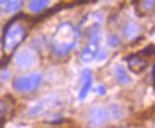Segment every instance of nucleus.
Masks as SVG:
<instances>
[{"label": "nucleus", "instance_id": "f257e3e1", "mask_svg": "<svg viewBox=\"0 0 155 128\" xmlns=\"http://www.w3.org/2000/svg\"><path fill=\"white\" fill-rule=\"evenodd\" d=\"M77 43H78V30L71 23L64 21L57 27V30L54 34L52 41H50V48H52V53L55 57H66L77 46Z\"/></svg>", "mask_w": 155, "mask_h": 128}, {"label": "nucleus", "instance_id": "f03ea898", "mask_svg": "<svg viewBox=\"0 0 155 128\" xmlns=\"http://www.w3.org/2000/svg\"><path fill=\"white\" fill-rule=\"evenodd\" d=\"M27 32H29V18L27 16L20 14V16H16L13 21H9L5 30H4V39H2L4 52L5 53L15 52V48H18L20 43L25 39Z\"/></svg>", "mask_w": 155, "mask_h": 128}, {"label": "nucleus", "instance_id": "7ed1b4c3", "mask_svg": "<svg viewBox=\"0 0 155 128\" xmlns=\"http://www.w3.org/2000/svg\"><path fill=\"white\" fill-rule=\"evenodd\" d=\"M41 82H43V75L41 73H29V75L16 77L13 85L20 93H34L36 89H39Z\"/></svg>", "mask_w": 155, "mask_h": 128}, {"label": "nucleus", "instance_id": "20e7f679", "mask_svg": "<svg viewBox=\"0 0 155 128\" xmlns=\"http://www.w3.org/2000/svg\"><path fill=\"white\" fill-rule=\"evenodd\" d=\"M107 121H109V110L105 107L93 105L89 109V112H87V123H89V126L100 128V126H104Z\"/></svg>", "mask_w": 155, "mask_h": 128}, {"label": "nucleus", "instance_id": "39448f33", "mask_svg": "<svg viewBox=\"0 0 155 128\" xmlns=\"http://www.w3.org/2000/svg\"><path fill=\"white\" fill-rule=\"evenodd\" d=\"M34 57H36L34 52L29 50V48H25V50H20L15 55V62H16V66H20V68H29V66H32V64L36 62Z\"/></svg>", "mask_w": 155, "mask_h": 128}, {"label": "nucleus", "instance_id": "423d86ee", "mask_svg": "<svg viewBox=\"0 0 155 128\" xmlns=\"http://www.w3.org/2000/svg\"><path fill=\"white\" fill-rule=\"evenodd\" d=\"M13 110H15V100L11 96H5L4 100H0V128L5 123V119L11 116Z\"/></svg>", "mask_w": 155, "mask_h": 128}, {"label": "nucleus", "instance_id": "0eeeda50", "mask_svg": "<svg viewBox=\"0 0 155 128\" xmlns=\"http://www.w3.org/2000/svg\"><path fill=\"white\" fill-rule=\"evenodd\" d=\"M98 52H100V43H98V36H96L87 43V46L82 50L80 57H82V61H91V59H94L98 55Z\"/></svg>", "mask_w": 155, "mask_h": 128}, {"label": "nucleus", "instance_id": "6e6552de", "mask_svg": "<svg viewBox=\"0 0 155 128\" xmlns=\"http://www.w3.org/2000/svg\"><path fill=\"white\" fill-rule=\"evenodd\" d=\"M54 105H55V100H41V101H38L36 105H32L31 109L27 110V114H29V117H36L38 114H43L45 110L52 109Z\"/></svg>", "mask_w": 155, "mask_h": 128}, {"label": "nucleus", "instance_id": "1a4fd4ad", "mask_svg": "<svg viewBox=\"0 0 155 128\" xmlns=\"http://www.w3.org/2000/svg\"><path fill=\"white\" fill-rule=\"evenodd\" d=\"M127 62H128V68L132 69V71H136V73H141L143 69H144V66H146V61L139 57V55H130V57H127Z\"/></svg>", "mask_w": 155, "mask_h": 128}, {"label": "nucleus", "instance_id": "9d476101", "mask_svg": "<svg viewBox=\"0 0 155 128\" xmlns=\"http://www.w3.org/2000/svg\"><path fill=\"white\" fill-rule=\"evenodd\" d=\"M91 82H93V75H91V71H84V73H82V87H80V93H78V98H80V100H84L86 94L89 93Z\"/></svg>", "mask_w": 155, "mask_h": 128}, {"label": "nucleus", "instance_id": "9b49d317", "mask_svg": "<svg viewBox=\"0 0 155 128\" xmlns=\"http://www.w3.org/2000/svg\"><path fill=\"white\" fill-rule=\"evenodd\" d=\"M123 34H125V37L128 39V41H132V39H136V37H139V25L137 23H134V21H128L127 25H125V29H123Z\"/></svg>", "mask_w": 155, "mask_h": 128}, {"label": "nucleus", "instance_id": "f8f14e48", "mask_svg": "<svg viewBox=\"0 0 155 128\" xmlns=\"http://www.w3.org/2000/svg\"><path fill=\"white\" fill-rule=\"evenodd\" d=\"M137 11L141 14H152L155 11V0H144V2H139L137 5Z\"/></svg>", "mask_w": 155, "mask_h": 128}, {"label": "nucleus", "instance_id": "ddd939ff", "mask_svg": "<svg viewBox=\"0 0 155 128\" xmlns=\"http://www.w3.org/2000/svg\"><path fill=\"white\" fill-rule=\"evenodd\" d=\"M20 5H21V2H5V0H0V9L4 11V13H13L16 9H20Z\"/></svg>", "mask_w": 155, "mask_h": 128}, {"label": "nucleus", "instance_id": "4468645a", "mask_svg": "<svg viewBox=\"0 0 155 128\" xmlns=\"http://www.w3.org/2000/svg\"><path fill=\"white\" fill-rule=\"evenodd\" d=\"M114 75H116V78H118V82H120L121 85H127V84L130 82V78H128V71H127L125 68H121V66H118V68H116Z\"/></svg>", "mask_w": 155, "mask_h": 128}, {"label": "nucleus", "instance_id": "2eb2a0df", "mask_svg": "<svg viewBox=\"0 0 155 128\" xmlns=\"http://www.w3.org/2000/svg\"><path fill=\"white\" fill-rule=\"evenodd\" d=\"M27 7H29V11H31V13H39V11H43L45 7H48V2H47V0L29 2V4H27Z\"/></svg>", "mask_w": 155, "mask_h": 128}, {"label": "nucleus", "instance_id": "dca6fc26", "mask_svg": "<svg viewBox=\"0 0 155 128\" xmlns=\"http://www.w3.org/2000/svg\"><path fill=\"white\" fill-rule=\"evenodd\" d=\"M110 112H112V117H116V119L123 117V109H121L120 105H112V107H110Z\"/></svg>", "mask_w": 155, "mask_h": 128}, {"label": "nucleus", "instance_id": "f3484780", "mask_svg": "<svg viewBox=\"0 0 155 128\" xmlns=\"http://www.w3.org/2000/svg\"><path fill=\"white\" fill-rule=\"evenodd\" d=\"M109 45H110V46H118V45H120V39H118V36H112V34H109Z\"/></svg>", "mask_w": 155, "mask_h": 128}, {"label": "nucleus", "instance_id": "a211bd4d", "mask_svg": "<svg viewBox=\"0 0 155 128\" xmlns=\"http://www.w3.org/2000/svg\"><path fill=\"white\" fill-rule=\"evenodd\" d=\"M96 93H98V94H104V93H105V89H104V87H98V89H96Z\"/></svg>", "mask_w": 155, "mask_h": 128}, {"label": "nucleus", "instance_id": "6ab92c4d", "mask_svg": "<svg viewBox=\"0 0 155 128\" xmlns=\"http://www.w3.org/2000/svg\"><path fill=\"white\" fill-rule=\"evenodd\" d=\"M43 128H54V126H43Z\"/></svg>", "mask_w": 155, "mask_h": 128}, {"label": "nucleus", "instance_id": "aec40b11", "mask_svg": "<svg viewBox=\"0 0 155 128\" xmlns=\"http://www.w3.org/2000/svg\"><path fill=\"white\" fill-rule=\"evenodd\" d=\"M153 82H155V73H153Z\"/></svg>", "mask_w": 155, "mask_h": 128}]
</instances>
